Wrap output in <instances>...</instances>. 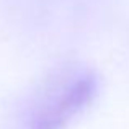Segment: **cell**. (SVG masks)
I'll use <instances>...</instances> for the list:
<instances>
[{"label": "cell", "mask_w": 129, "mask_h": 129, "mask_svg": "<svg viewBox=\"0 0 129 129\" xmlns=\"http://www.w3.org/2000/svg\"><path fill=\"white\" fill-rule=\"evenodd\" d=\"M98 87L96 74L87 67L66 72L39 105L33 129H64L91 105Z\"/></svg>", "instance_id": "6da1fadb"}]
</instances>
